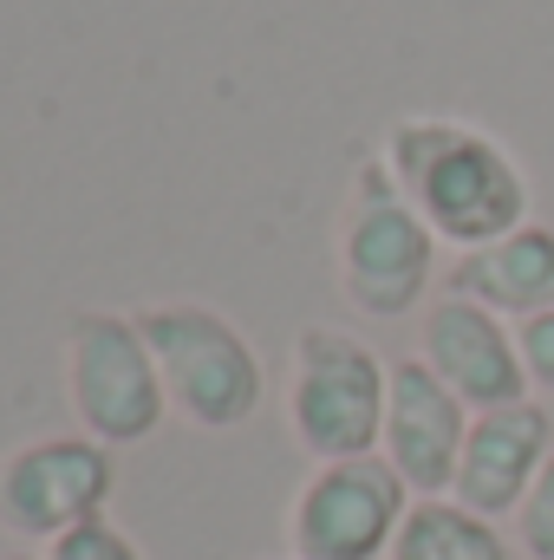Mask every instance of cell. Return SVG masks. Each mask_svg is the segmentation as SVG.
Returning a JSON list of instances; mask_svg holds the SVG:
<instances>
[{"label": "cell", "instance_id": "obj_1", "mask_svg": "<svg viewBox=\"0 0 554 560\" xmlns=\"http://www.w3.org/2000/svg\"><path fill=\"white\" fill-rule=\"evenodd\" d=\"M392 183L405 189L417 215L430 222L437 242H450L457 255L509 235L529 222V176L509 156V143L463 125V118H399L385 131Z\"/></svg>", "mask_w": 554, "mask_h": 560}, {"label": "cell", "instance_id": "obj_2", "mask_svg": "<svg viewBox=\"0 0 554 560\" xmlns=\"http://www.w3.org/2000/svg\"><path fill=\"white\" fill-rule=\"evenodd\" d=\"M138 326L150 339L163 398L183 423L235 430L262 411L268 372H262L255 339L229 313H216L209 300H157V306H138Z\"/></svg>", "mask_w": 554, "mask_h": 560}, {"label": "cell", "instance_id": "obj_3", "mask_svg": "<svg viewBox=\"0 0 554 560\" xmlns=\"http://www.w3.org/2000/svg\"><path fill=\"white\" fill-rule=\"evenodd\" d=\"M392 359L346 326H300L287 352V430L313 463L379 456Z\"/></svg>", "mask_w": 554, "mask_h": 560}, {"label": "cell", "instance_id": "obj_4", "mask_svg": "<svg viewBox=\"0 0 554 560\" xmlns=\"http://www.w3.org/2000/svg\"><path fill=\"white\" fill-rule=\"evenodd\" d=\"M59 378H66V405H72L79 430L99 436L105 450L150 443L170 418L138 313H112V306L72 313L66 346H59Z\"/></svg>", "mask_w": 554, "mask_h": 560}, {"label": "cell", "instance_id": "obj_5", "mask_svg": "<svg viewBox=\"0 0 554 560\" xmlns=\"http://www.w3.org/2000/svg\"><path fill=\"white\" fill-rule=\"evenodd\" d=\"M437 268V235L405 202L392 170L372 156L353 176V196L339 209V293L372 319H405L424 306V287Z\"/></svg>", "mask_w": 554, "mask_h": 560}, {"label": "cell", "instance_id": "obj_6", "mask_svg": "<svg viewBox=\"0 0 554 560\" xmlns=\"http://www.w3.org/2000/svg\"><path fill=\"white\" fill-rule=\"evenodd\" d=\"M118 489V463L99 436L59 430V436H26L0 456V535L13 548H53L72 528L99 522Z\"/></svg>", "mask_w": 554, "mask_h": 560}, {"label": "cell", "instance_id": "obj_7", "mask_svg": "<svg viewBox=\"0 0 554 560\" xmlns=\"http://www.w3.org/2000/svg\"><path fill=\"white\" fill-rule=\"evenodd\" d=\"M412 489L385 456L313 463V476L287 502V555L293 560H385L399 522L412 515Z\"/></svg>", "mask_w": 554, "mask_h": 560}, {"label": "cell", "instance_id": "obj_8", "mask_svg": "<svg viewBox=\"0 0 554 560\" xmlns=\"http://www.w3.org/2000/svg\"><path fill=\"white\" fill-rule=\"evenodd\" d=\"M417 359L470 405V411H503L529 398V372H522V346L516 326L463 293H437L424 306V339Z\"/></svg>", "mask_w": 554, "mask_h": 560}, {"label": "cell", "instance_id": "obj_9", "mask_svg": "<svg viewBox=\"0 0 554 560\" xmlns=\"http://www.w3.org/2000/svg\"><path fill=\"white\" fill-rule=\"evenodd\" d=\"M470 405L424 365V359H392V392H385V430L379 456L405 476L412 495H450L463 436H470Z\"/></svg>", "mask_w": 554, "mask_h": 560}, {"label": "cell", "instance_id": "obj_10", "mask_svg": "<svg viewBox=\"0 0 554 560\" xmlns=\"http://www.w3.org/2000/svg\"><path fill=\"white\" fill-rule=\"evenodd\" d=\"M554 456V418L522 398V405H503V411H476L470 436H463V463H457V482H450V502L476 509L483 522H503L522 509L529 482L542 476V463Z\"/></svg>", "mask_w": 554, "mask_h": 560}, {"label": "cell", "instance_id": "obj_11", "mask_svg": "<svg viewBox=\"0 0 554 560\" xmlns=\"http://www.w3.org/2000/svg\"><path fill=\"white\" fill-rule=\"evenodd\" d=\"M450 293L503 313V319H535L554 306V229L549 222H522L470 255H457Z\"/></svg>", "mask_w": 554, "mask_h": 560}, {"label": "cell", "instance_id": "obj_12", "mask_svg": "<svg viewBox=\"0 0 554 560\" xmlns=\"http://www.w3.org/2000/svg\"><path fill=\"white\" fill-rule=\"evenodd\" d=\"M385 560H516V555H509L503 528L483 522L476 509H463L450 495H417Z\"/></svg>", "mask_w": 554, "mask_h": 560}, {"label": "cell", "instance_id": "obj_13", "mask_svg": "<svg viewBox=\"0 0 554 560\" xmlns=\"http://www.w3.org/2000/svg\"><path fill=\"white\" fill-rule=\"evenodd\" d=\"M516 541L529 560H554V456L542 463V476L529 482V495L516 509Z\"/></svg>", "mask_w": 554, "mask_h": 560}, {"label": "cell", "instance_id": "obj_14", "mask_svg": "<svg viewBox=\"0 0 554 560\" xmlns=\"http://www.w3.org/2000/svg\"><path fill=\"white\" fill-rule=\"evenodd\" d=\"M46 560H150V555H143L138 541L112 522V515H99V522L72 528L66 541H53V548H46Z\"/></svg>", "mask_w": 554, "mask_h": 560}, {"label": "cell", "instance_id": "obj_15", "mask_svg": "<svg viewBox=\"0 0 554 560\" xmlns=\"http://www.w3.org/2000/svg\"><path fill=\"white\" fill-rule=\"evenodd\" d=\"M516 346H522V372L535 392L554 398V306L535 313V319H516Z\"/></svg>", "mask_w": 554, "mask_h": 560}, {"label": "cell", "instance_id": "obj_16", "mask_svg": "<svg viewBox=\"0 0 554 560\" xmlns=\"http://www.w3.org/2000/svg\"><path fill=\"white\" fill-rule=\"evenodd\" d=\"M0 560H46V555H26V548H13V555H0Z\"/></svg>", "mask_w": 554, "mask_h": 560}, {"label": "cell", "instance_id": "obj_17", "mask_svg": "<svg viewBox=\"0 0 554 560\" xmlns=\"http://www.w3.org/2000/svg\"><path fill=\"white\" fill-rule=\"evenodd\" d=\"M268 560H293V555H268Z\"/></svg>", "mask_w": 554, "mask_h": 560}]
</instances>
